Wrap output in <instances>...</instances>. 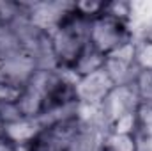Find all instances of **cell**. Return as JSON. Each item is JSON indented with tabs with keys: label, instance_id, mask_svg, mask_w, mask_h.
I'll return each mask as SVG.
<instances>
[{
	"label": "cell",
	"instance_id": "cell-11",
	"mask_svg": "<svg viewBox=\"0 0 152 151\" xmlns=\"http://www.w3.org/2000/svg\"><path fill=\"white\" fill-rule=\"evenodd\" d=\"M101 151H138V137L129 133L104 132L101 139Z\"/></svg>",
	"mask_w": 152,
	"mask_h": 151
},
{
	"label": "cell",
	"instance_id": "cell-2",
	"mask_svg": "<svg viewBox=\"0 0 152 151\" xmlns=\"http://www.w3.org/2000/svg\"><path fill=\"white\" fill-rule=\"evenodd\" d=\"M131 41H133V32L129 29V23L118 21L106 14H99L90 21L88 44L97 52H101L103 55L112 53L117 48Z\"/></svg>",
	"mask_w": 152,
	"mask_h": 151
},
{
	"label": "cell",
	"instance_id": "cell-14",
	"mask_svg": "<svg viewBox=\"0 0 152 151\" xmlns=\"http://www.w3.org/2000/svg\"><path fill=\"white\" fill-rule=\"evenodd\" d=\"M103 14L112 16L115 20H118V21L129 23V18L133 14V5L129 2H124V0H112V2H106L104 4Z\"/></svg>",
	"mask_w": 152,
	"mask_h": 151
},
{
	"label": "cell",
	"instance_id": "cell-1",
	"mask_svg": "<svg viewBox=\"0 0 152 151\" xmlns=\"http://www.w3.org/2000/svg\"><path fill=\"white\" fill-rule=\"evenodd\" d=\"M88 32H90V20L80 16L76 9H73V13L55 30L48 34L58 68L69 70L75 64L83 48L88 44Z\"/></svg>",
	"mask_w": 152,
	"mask_h": 151
},
{
	"label": "cell",
	"instance_id": "cell-9",
	"mask_svg": "<svg viewBox=\"0 0 152 151\" xmlns=\"http://www.w3.org/2000/svg\"><path fill=\"white\" fill-rule=\"evenodd\" d=\"M103 68H104V55L101 52H97L96 48H92L90 44H87L69 70L73 71V75L76 78H80V76H87L90 73H96V71H99Z\"/></svg>",
	"mask_w": 152,
	"mask_h": 151
},
{
	"label": "cell",
	"instance_id": "cell-5",
	"mask_svg": "<svg viewBox=\"0 0 152 151\" xmlns=\"http://www.w3.org/2000/svg\"><path fill=\"white\" fill-rule=\"evenodd\" d=\"M36 71H37L36 57L25 48L0 57V82L25 87Z\"/></svg>",
	"mask_w": 152,
	"mask_h": 151
},
{
	"label": "cell",
	"instance_id": "cell-20",
	"mask_svg": "<svg viewBox=\"0 0 152 151\" xmlns=\"http://www.w3.org/2000/svg\"><path fill=\"white\" fill-rule=\"evenodd\" d=\"M4 130H5V123H4V119L0 117V139H4Z\"/></svg>",
	"mask_w": 152,
	"mask_h": 151
},
{
	"label": "cell",
	"instance_id": "cell-7",
	"mask_svg": "<svg viewBox=\"0 0 152 151\" xmlns=\"http://www.w3.org/2000/svg\"><path fill=\"white\" fill-rule=\"evenodd\" d=\"M104 71L115 85L133 84L138 75V66L134 61V41L126 43L115 52L104 55Z\"/></svg>",
	"mask_w": 152,
	"mask_h": 151
},
{
	"label": "cell",
	"instance_id": "cell-10",
	"mask_svg": "<svg viewBox=\"0 0 152 151\" xmlns=\"http://www.w3.org/2000/svg\"><path fill=\"white\" fill-rule=\"evenodd\" d=\"M16 107L20 114L23 117H28V119H39L42 114H44V109H46V101L42 98V94L37 93L34 87L30 85H25L18 101H16Z\"/></svg>",
	"mask_w": 152,
	"mask_h": 151
},
{
	"label": "cell",
	"instance_id": "cell-12",
	"mask_svg": "<svg viewBox=\"0 0 152 151\" xmlns=\"http://www.w3.org/2000/svg\"><path fill=\"white\" fill-rule=\"evenodd\" d=\"M28 151H67V144L57 137L50 128H44L39 137L28 144Z\"/></svg>",
	"mask_w": 152,
	"mask_h": 151
},
{
	"label": "cell",
	"instance_id": "cell-16",
	"mask_svg": "<svg viewBox=\"0 0 152 151\" xmlns=\"http://www.w3.org/2000/svg\"><path fill=\"white\" fill-rule=\"evenodd\" d=\"M138 133L142 137H152V103H140L136 109Z\"/></svg>",
	"mask_w": 152,
	"mask_h": 151
},
{
	"label": "cell",
	"instance_id": "cell-13",
	"mask_svg": "<svg viewBox=\"0 0 152 151\" xmlns=\"http://www.w3.org/2000/svg\"><path fill=\"white\" fill-rule=\"evenodd\" d=\"M134 61L140 71H152V43L149 39L134 41Z\"/></svg>",
	"mask_w": 152,
	"mask_h": 151
},
{
	"label": "cell",
	"instance_id": "cell-19",
	"mask_svg": "<svg viewBox=\"0 0 152 151\" xmlns=\"http://www.w3.org/2000/svg\"><path fill=\"white\" fill-rule=\"evenodd\" d=\"M0 151H28V146H18L4 137L0 139Z\"/></svg>",
	"mask_w": 152,
	"mask_h": 151
},
{
	"label": "cell",
	"instance_id": "cell-21",
	"mask_svg": "<svg viewBox=\"0 0 152 151\" xmlns=\"http://www.w3.org/2000/svg\"><path fill=\"white\" fill-rule=\"evenodd\" d=\"M143 38H145V39H149V41L152 43V27L149 29V30H147V32H145V34H143Z\"/></svg>",
	"mask_w": 152,
	"mask_h": 151
},
{
	"label": "cell",
	"instance_id": "cell-3",
	"mask_svg": "<svg viewBox=\"0 0 152 151\" xmlns=\"http://www.w3.org/2000/svg\"><path fill=\"white\" fill-rule=\"evenodd\" d=\"M140 105L134 84H124V85H115L113 89L108 93L104 101L101 103V115L104 128L108 130L110 124H113L117 119L134 114Z\"/></svg>",
	"mask_w": 152,
	"mask_h": 151
},
{
	"label": "cell",
	"instance_id": "cell-8",
	"mask_svg": "<svg viewBox=\"0 0 152 151\" xmlns=\"http://www.w3.org/2000/svg\"><path fill=\"white\" fill-rule=\"evenodd\" d=\"M44 130V123L41 119H28L21 117L12 123H5L4 137L18 146H28L39 137V133Z\"/></svg>",
	"mask_w": 152,
	"mask_h": 151
},
{
	"label": "cell",
	"instance_id": "cell-18",
	"mask_svg": "<svg viewBox=\"0 0 152 151\" xmlns=\"http://www.w3.org/2000/svg\"><path fill=\"white\" fill-rule=\"evenodd\" d=\"M21 91H23V87L12 85V84H7V82H0V105L16 103Z\"/></svg>",
	"mask_w": 152,
	"mask_h": 151
},
{
	"label": "cell",
	"instance_id": "cell-4",
	"mask_svg": "<svg viewBox=\"0 0 152 151\" xmlns=\"http://www.w3.org/2000/svg\"><path fill=\"white\" fill-rule=\"evenodd\" d=\"M75 9V2H37L28 4L27 20L28 23L44 34L55 30Z\"/></svg>",
	"mask_w": 152,
	"mask_h": 151
},
{
	"label": "cell",
	"instance_id": "cell-6",
	"mask_svg": "<svg viewBox=\"0 0 152 151\" xmlns=\"http://www.w3.org/2000/svg\"><path fill=\"white\" fill-rule=\"evenodd\" d=\"M113 87L115 84L104 71V68L87 76H80L75 84L76 103L87 107H101V103Z\"/></svg>",
	"mask_w": 152,
	"mask_h": 151
},
{
	"label": "cell",
	"instance_id": "cell-15",
	"mask_svg": "<svg viewBox=\"0 0 152 151\" xmlns=\"http://www.w3.org/2000/svg\"><path fill=\"white\" fill-rule=\"evenodd\" d=\"M133 84L140 103H152V71H138Z\"/></svg>",
	"mask_w": 152,
	"mask_h": 151
},
{
	"label": "cell",
	"instance_id": "cell-17",
	"mask_svg": "<svg viewBox=\"0 0 152 151\" xmlns=\"http://www.w3.org/2000/svg\"><path fill=\"white\" fill-rule=\"evenodd\" d=\"M104 4L106 2H96V0H83V2H75V9L76 13L87 20H94L99 14H103L104 11Z\"/></svg>",
	"mask_w": 152,
	"mask_h": 151
}]
</instances>
